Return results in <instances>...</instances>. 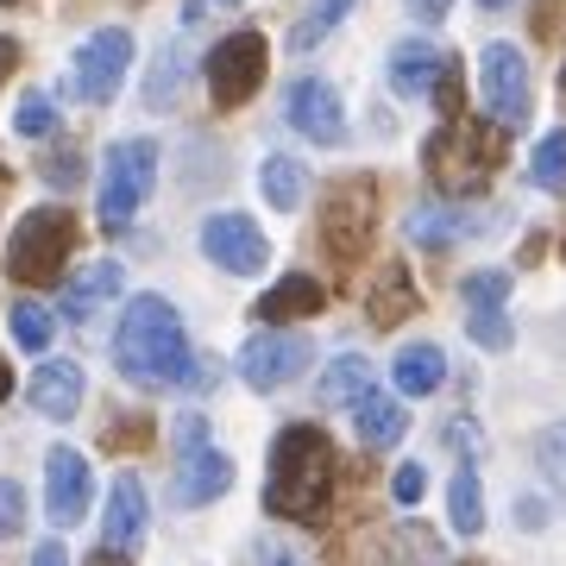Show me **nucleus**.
Listing matches in <instances>:
<instances>
[{"instance_id": "nucleus-40", "label": "nucleus", "mask_w": 566, "mask_h": 566, "mask_svg": "<svg viewBox=\"0 0 566 566\" xmlns=\"http://www.w3.org/2000/svg\"><path fill=\"white\" fill-rule=\"evenodd\" d=\"M44 177L57 182V189H70V182L82 177V164H76V151H63V158H51V164H44Z\"/></svg>"}, {"instance_id": "nucleus-2", "label": "nucleus", "mask_w": 566, "mask_h": 566, "mask_svg": "<svg viewBox=\"0 0 566 566\" xmlns=\"http://www.w3.org/2000/svg\"><path fill=\"white\" fill-rule=\"evenodd\" d=\"M334 479H340V453L315 422H290L271 441V479H264V516L283 523H322L334 504Z\"/></svg>"}, {"instance_id": "nucleus-43", "label": "nucleus", "mask_w": 566, "mask_h": 566, "mask_svg": "<svg viewBox=\"0 0 566 566\" xmlns=\"http://www.w3.org/2000/svg\"><path fill=\"white\" fill-rule=\"evenodd\" d=\"M32 566H70V554H63V542H39V554H32Z\"/></svg>"}, {"instance_id": "nucleus-49", "label": "nucleus", "mask_w": 566, "mask_h": 566, "mask_svg": "<svg viewBox=\"0 0 566 566\" xmlns=\"http://www.w3.org/2000/svg\"><path fill=\"white\" fill-rule=\"evenodd\" d=\"M560 95H566V63H560Z\"/></svg>"}, {"instance_id": "nucleus-14", "label": "nucleus", "mask_w": 566, "mask_h": 566, "mask_svg": "<svg viewBox=\"0 0 566 566\" xmlns=\"http://www.w3.org/2000/svg\"><path fill=\"white\" fill-rule=\"evenodd\" d=\"M422 308V290H416V277H409V264H378V277L365 283V315H371V327H397L409 322Z\"/></svg>"}, {"instance_id": "nucleus-21", "label": "nucleus", "mask_w": 566, "mask_h": 566, "mask_svg": "<svg viewBox=\"0 0 566 566\" xmlns=\"http://www.w3.org/2000/svg\"><path fill=\"white\" fill-rule=\"evenodd\" d=\"M390 378H397V397H434V390L447 385V353L434 340H416V346L397 353Z\"/></svg>"}, {"instance_id": "nucleus-24", "label": "nucleus", "mask_w": 566, "mask_h": 566, "mask_svg": "<svg viewBox=\"0 0 566 566\" xmlns=\"http://www.w3.org/2000/svg\"><path fill=\"white\" fill-rule=\"evenodd\" d=\"M259 189H264V202L277 208V214H296L303 208V196H308V170L296 158H264V170H259Z\"/></svg>"}, {"instance_id": "nucleus-44", "label": "nucleus", "mask_w": 566, "mask_h": 566, "mask_svg": "<svg viewBox=\"0 0 566 566\" xmlns=\"http://www.w3.org/2000/svg\"><path fill=\"white\" fill-rule=\"evenodd\" d=\"M7 70H20V44L13 39H0V76H7Z\"/></svg>"}, {"instance_id": "nucleus-31", "label": "nucleus", "mask_w": 566, "mask_h": 566, "mask_svg": "<svg viewBox=\"0 0 566 566\" xmlns=\"http://www.w3.org/2000/svg\"><path fill=\"white\" fill-rule=\"evenodd\" d=\"M434 107H441V120H465V63L447 57L441 63V82H434Z\"/></svg>"}, {"instance_id": "nucleus-26", "label": "nucleus", "mask_w": 566, "mask_h": 566, "mask_svg": "<svg viewBox=\"0 0 566 566\" xmlns=\"http://www.w3.org/2000/svg\"><path fill=\"white\" fill-rule=\"evenodd\" d=\"M353 7H359V0H315L303 20H296V32H290V51H315V44H322L327 32L353 13Z\"/></svg>"}, {"instance_id": "nucleus-5", "label": "nucleus", "mask_w": 566, "mask_h": 566, "mask_svg": "<svg viewBox=\"0 0 566 566\" xmlns=\"http://www.w3.org/2000/svg\"><path fill=\"white\" fill-rule=\"evenodd\" d=\"M378 227V182L371 177H340L322 196V245L334 264H359Z\"/></svg>"}, {"instance_id": "nucleus-33", "label": "nucleus", "mask_w": 566, "mask_h": 566, "mask_svg": "<svg viewBox=\"0 0 566 566\" xmlns=\"http://www.w3.org/2000/svg\"><path fill=\"white\" fill-rule=\"evenodd\" d=\"M13 126H20L25 139H51V133H57V107H51V95H20Z\"/></svg>"}, {"instance_id": "nucleus-7", "label": "nucleus", "mask_w": 566, "mask_h": 566, "mask_svg": "<svg viewBox=\"0 0 566 566\" xmlns=\"http://www.w3.org/2000/svg\"><path fill=\"white\" fill-rule=\"evenodd\" d=\"M264 70H271V44H264V32H227L214 51H208L202 76H208V95H214V107L221 114H233V107H245L252 95H259Z\"/></svg>"}, {"instance_id": "nucleus-29", "label": "nucleus", "mask_w": 566, "mask_h": 566, "mask_svg": "<svg viewBox=\"0 0 566 566\" xmlns=\"http://www.w3.org/2000/svg\"><path fill=\"white\" fill-rule=\"evenodd\" d=\"M535 465H542V479L554 491H566V422H554V428L535 434Z\"/></svg>"}, {"instance_id": "nucleus-10", "label": "nucleus", "mask_w": 566, "mask_h": 566, "mask_svg": "<svg viewBox=\"0 0 566 566\" xmlns=\"http://www.w3.org/2000/svg\"><path fill=\"white\" fill-rule=\"evenodd\" d=\"M315 359V346L303 340V334H283V327H271V334H252V340L240 346V378L252 390H283L303 378V365Z\"/></svg>"}, {"instance_id": "nucleus-8", "label": "nucleus", "mask_w": 566, "mask_h": 566, "mask_svg": "<svg viewBox=\"0 0 566 566\" xmlns=\"http://www.w3.org/2000/svg\"><path fill=\"white\" fill-rule=\"evenodd\" d=\"M479 88H485L491 120L504 126V133H523L528 114H535V88H528V63H523L516 44H485V57H479Z\"/></svg>"}, {"instance_id": "nucleus-12", "label": "nucleus", "mask_w": 566, "mask_h": 566, "mask_svg": "<svg viewBox=\"0 0 566 566\" xmlns=\"http://www.w3.org/2000/svg\"><path fill=\"white\" fill-rule=\"evenodd\" d=\"M283 114H290V126H296L303 139H315V145H340L346 139V107H340V95H334V82H322V76L290 82Z\"/></svg>"}, {"instance_id": "nucleus-9", "label": "nucleus", "mask_w": 566, "mask_h": 566, "mask_svg": "<svg viewBox=\"0 0 566 566\" xmlns=\"http://www.w3.org/2000/svg\"><path fill=\"white\" fill-rule=\"evenodd\" d=\"M126 70H133V32H120V25H102L95 39H82L76 51V70H70V88H76L82 102H114L120 95Z\"/></svg>"}, {"instance_id": "nucleus-3", "label": "nucleus", "mask_w": 566, "mask_h": 566, "mask_svg": "<svg viewBox=\"0 0 566 566\" xmlns=\"http://www.w3.org/2000/svg\"><path fill=\"white\" fill-rule=\"evenodd\" d=\"M504 158H510V133L497 120H441V133L422 145L428 182L447 189V196H479Z\"/></svg>"}, {"instance_id": "nucleus-13", "label": "nucleus", "mask_w": 566, "mask_h": 566, "mask_svg": "<svg viewBox=\"0 0 566 566\" xmlns=\"http://www.w3.org/2000/svg\"><path fill=\"white\" fill-rule=\"evenodd\" d=\"M88 491H95V479H88V460H82L76 447H51V460H44V510H51V523L70 528L88 516Z\"/></svg>"}, {"instance_id": "nucleus-46", "label": "nucleus", "mask_w": 566, "mask_h": 566, "mask_svg": "<svg viewBox=\"0 0 566 566\" xmlns=\"http://www.w3.org/2000/svg\"><path fill=\"white\" fill-rule=\"evenodd\" d=\"M547 516H542V504H535V497H523V528H542Z\"/></svg>"}, {"instance_id": "nucleus-23", "label": "nucleus", "mask_w": 566, "mask_h": 566, "mask_svg": "<svg viewBox=\"0 0 566 566\" xmlns=\"http://www.w3.org/2000/svg\"><path fill=\"white\" fill-rule=\"evenodd\" d=\"M403 403L397 397H385V390H371V397H359L353 403V428H359V441L365 447H390L397 434H403Z\"/></svg>"}, {"instance_id": "nucleus-34", "label": "nucleus", "mask_w": 566, "mask_h": 566, "mask_svg": "<svg viewBox=\"0 0 566 566\" xmlns=\"http://www.w3.org/2000/svg\"><path fill=\"white\" fill-rule=\"evenodd\" d=\"M465 334H472V340L485 346V353H504V346H510V322H504V308H472V315H465Z\"/></svg>"}, {"instance_id": "nucleus-1", "label": "nucleus", "mask_w": 566, "mask_h": 566, "mask_svg": "<svg viewBox=\"0 0 566 566\" xmlns=\"http://www.w3.org/2000/svg\"><path fill=\"white\" fill-rule=\"evenodd\" d=\"M114 365H120L126 385L139 390H202L214 385L221 371L214 359H196L189 353V334H182V315L164 296H133L114 327Z\"/></svg>"}, {"instance_id": "nucleus-50", "label": "nucleus", "mask_w": 566, "mask_h": 566, "mask_svg": "<svg viewBox=\"0 0 566 566\" xmlns=\"http://www.w3.org/2000/svg\"><path fill=\"white\" fill-rule=\"evenodd\" d=\"M0 7H20V0H0Z\"/></svg>"}, {"instance_id": "nucleus-41", "label": "nucleus", "mask_w": 566, "mask_h": 566, "mask_svg": "<svg viewBox=\"0 0 566 566\" xmlns=\"http://www.w3.org/2000/svg\"><path fill=\"white\" fill-rule=\"evenodd\" d=\"M447 7H453V0H409V13H416L422 25H441V20H447Z\"/></svg>"}, {"instance_id": "nucleus-48", "label": "nucleus", "mask_w": 566, "mask_h": 566, "mask_svg": "<svg viewBox=\"0 0 566 566\" xmlns=\"http://www.w3.org/2000/svg\"><path fill=\"white\" fill-rule=\"evenodd\" d=\"M479 7H491V13H497V7H510V0H479Z\"/></svg>"}, {"instance_id": "nucleus-37", "label": "nucleus", "mask_w": 566, "mask_h": 566, "mask_svg": "<svg viewBox=\"0 0 566 566\" xmlns=\"http://www.w3.org/2000/svg\"><path fill=\"white\" fill-rule=\"evenodd\" d=\"M25 528V491L13 479H0V542H13Z\"/></svg>"}, {"instance_id": "nucleus-35", "label": "nucleus", "mask_w": 566, "mask_h": 566, "mask_svg": "<svg viewBox=\"0 0 566 566\" xmlns=\"http://www.w3.org/2000/svg\"><path fill=\"white\" fill-rule=\"evenodd\" d=\"M510 296V271H472L465 277V308H504Z\"/></svg>"}, {"instance_id": "nucleus-42", "label": "nucleus", "mask_w": 566, "mask_h": 566, "mask_svg": "<svg viewBox=\"0 0 566 566\" xmlns=\"http://www.w3.org/2000/svg\"><path fill=\"white\" fill-rule=\"evenodd\" d=\"M252 560H259V566H296V554H290V547H271V542H264V547H252Z\"/></svg>"}, {"instance_id": "nucleus-45", "label": "nucleus", "mask_w": 566, "mask_h": 566, "mask_svg": "<svg viewBox=\"0 0 566 566\" xmlns=\"http://www.w3.org/2000/svg\"><path fill=\"white\" fill-rule=\"evenodd\" d=\"M82 566H133V560H126V554H114V547H102V554H88Z\"/></svg>"}, {"instance_id": "nucleus-22", "label": "nucleus", "mask_w": 566, "mask_h": 566, "mask_svg": "<svg viewBox=\"0 0 566 566\" xmlns=\"http://www.w3.org/2000/svg\"><path fill=\"white\" fill-rule=\"evenodd\" d=\"M327 409H353L359 397H371V359H359V353H340V359L322 371V390H315Z\"/></svg>"}, {"instance_id": "nucleus-36", "label": "nucleus", "mask_w": 566, "mask_h": 566, "mask_svg": "<svg viewBox=\"0 0 566 566\" xmlns=\"http://www.w3.org/2000/svg\"><path fill=\"white\" fill-rule=\"evenodd\" d=\"M151 434H158L151 416H126V422H107L102 428V447H107V453H126V447H151Z\"/></svg>"}, {"instance_id": "nucleus-4", "label": "nucleus", "mask_w": 566, "mask_h": 566, "mask_svg": "<svg viewBox=\"0 0 566 566\" xmlns=\"http://www.w3.org/2000/svg\"><path fill=\"white\" fill-rule=\"evenodd\" d=\"M82 227L70 208L44 202L32 208V214H20V227H13V240H7V277L25 283V290H39V283H57L63 264H70V252H76Z\"/></svg>"}, {"instance_id": "nucleus-17", "label": "nucleus", "mask_w": 566, "mask_h": 566, "mask_svg": "<svg viewBox=\"0 0 566 566\" xmlns=\"http://www.w3.org/2000/svg\"><path fill=\"white\" fill-rule=\"evenodd\" d=\"M82 390H88V378H82L76 359H51L32 371V409L39 416H51V422H70L82 409Z\"/></svg>"}, {"instance_id": "nucleus-30", "label": "nucleus", "mask_w": 566, "mask_h": 566, "mask_svg": "<svg viewBox=\"0 0 566 566\" xmlns=\"http://www.w3.org/2000/svg\"><path fill=\"white\" fill-rule=\"evenodd\" d=\"M13 340L25 346V353H44L51 346V308H39V303H13Z\"/></svg>"}, {"instance_id": "nucleus-25", "label": "nucleus", "mask_w": 566, "mask_h": 566, "mask_svg": "<svg viewBox=\"0 0 566 566\" xmlns=\"http://www.w3.org/2000/svg\"><path fill=\"white\" fill-rule=\"evenodd\" d=\"M447 510H453V528H460V535H479V528H485V491H479V472H472V465L453 472Z\"/></svg>"}, {"instance_id": "nucleus-15", "label": "nucleus", "mask_w": 566, "mask_h": 566, "mask_svg": "<svg viewBox=\"0 0 566 566\" xmlns=\"http://www.w3.org/2000/svg\"><path fill=\"white\" fill-rule=\"evenodd\" d=\"M327 308V290L308 271H290L283 283H271L259 303H252V315H259L264 327H283V322H303V315H322Z\"/></svg>"}, {"instance_id": "nucleus-19", "label": "nucleus", "mask_w": 566, "mask_h": 566, "mask_svg": "<svg viewBox=\"0 0 566 566\" xmlns=\"http://www.w3.org/2000/svg\"><path fill=\"white\" fill-rule=\"evenodd\" d=\"M120 283H126V271L114 259L82 264L76 277L63 283V322H88L102 303H114V296H120Z\"/></svg>"}, {"instance_id": "nucleus-47", "label": "nucleus", "mask_w": 566, "mask_h": 566, "mask_svg": "<svg viewBox=\"0 0 566 566\" xmlns=\"http://www.w3.org/2000/svg\"><path fill=\"white\" fill-rule=\"evenodd\" d=\"M13 397V365H7V353H0V403Z\"/></svg>"}, {"instance_id": "nucleus-18", "label": "nucleus", "mask_w": 566, "mask_h": 566, "mask_svg": "<svg viewBox=\"0 0 566 566\" xmlns=\"http://www.w3.org/2000/svg\"><path fill=\"white\" fill-rule=\"evenodd\" d=\"M233 491V460H227L221 447H202V453H189V460L177 465V504H214V497H227Z\"/></svg>"}, {"instance_id": "nucleus-28", "label": "nucleus", "mask_w": 566, "mask_h": 566, "mask_svg": "<svg viewBox=\"0 0 566 566\" xmlns=\"http://www.w3.org/2000/svg\"><path fill=\"white\" fill-rule=\"evenodd\" d=\"M528 177L542 182V189H566V126L560 133H547L535 145V158H528Z\"/></svg>"}, {"instance_id": "nucleus-38", "label": "nucleus", "mask_w": 566, "mask_h": 566, "mask_svg": "<svg viewBox=\"0 0 566 566\" xmlns=\"http://www.w3.org/2000/svg\"><path fill=\"white\" fill-rule=\"evenodd\" d=\"M422 491H428V472L416 460L409 465H397V479H390V497H397V504H422Z\"/></svg>"}, {"instance_id": "nucleus-39", "label": "nucleus", "mask_w": 566, "mask_h": 566, "mask_svg": "<svg viewBox=\"0 0 566 566\" xmlns=\"http://www.w3.org/2000/svg\"><path fill=\"white\" fill-rule=\"evenodd\" d=\"M208 447V422L202 416H177V453L189 460V453H202Z\"/></svg>"}, {"instance_id": "nucleus-32", "label": "nucleus", "mask_w": 566, "mask_h": 566, "mask_svg": "<svg viewBox=\"0 0 566 566\" xmlns=\"http://www.w3.org/2000/svg\"><path fill=\"white\" fill-rule=\"evenodd\" d=\"M182 63H189V57H182V44H170V51L158 57V70H151V82H145V102H151V107H170V102H177Z\"/></svg>"}, {"instance_id": "nucleus-6", "label": "nucleus", "mask_w": 566, "mask_h": 566, "mask_svg": "<svg viewBox=\"0 0 566 566\" xmlns=\"http://www.w3.org/2000/svg\"><path fill=\"white\" fill-rule=\"evenodd\" d=\"M151 182H158V145L151 139H120L107 151V164H102V227L107 233L133 227V214L151 196Z\"/></svg>"}, {"instance_id": "nucleus-27", "label": "nucleus", "mask_w": 566, "mask_h": 566, "mask_svg": "<svg viewBox=\"0 0 566 566\" xmlns=\"http://www.w3.org/2000/svg\"><path fill=\"white\" fill-rule=\"evenodd\" d=\"M479 221H465V214H453V208H416L409 214V240L416 245H447L460 240V233H472Z\"/></svg>"}, {"instance_id": "nucleus-20", "label": "nucleus", "mask_w": 566, "mask_h": 566, "mask_svg": "<svg viewBox=\"0 0 566 566\" xmlns=\"http://www.w3.org/2000/svg\"><path fill=\"white\" fill-rule=\"evenodd\" d=\"M441 51L428 39H403L397 51H390V88L403 95V102H416V95H434V82H441Z\"/></svg>"}, {"instance_id": "nucleus-16", "label": "nucleus", "mask_w": 566, "mask_h": 566, "mask_svg": "<svg viewBox=\"0 0 566 566\" xmlns=\"http://www.w3.org/2000/svg\"><path fill=\"white\" fill-rule=\"evenodd\" d=\"M145 485L133 479V472H120L114 479V491H107V516H102V535H107V547L114 554H133V547L145 542Z\"/></svg>"}, {"instance_id": "nucleus-11", "label": "nucleus", "mask_w": 566, "mask_h": 566, "mask_svg": "<svg viewBox=\"0 0 566 566\" xmlns=\"http://www.w3.org/2000/svg\"><path fill=\"white\" fill-rule=\"evenodd\" d=\"M202 252H208V264H221L233 277H252V271L271 264V240L259 233V221L252 214H233V208L202 221Z\"/></svg>"}]
</instances>
